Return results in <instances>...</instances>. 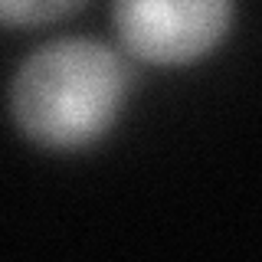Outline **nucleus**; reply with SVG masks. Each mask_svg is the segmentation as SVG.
Masks as SVG:
<instances>
[{"instance_id": "f257e3e1", "label": "nucleus", "mask_w": 262, "mask_h": 262, "mask_svg": "<svg viewBox=\"0 0 262 262\" xmlns=\"http://www.w3.org/2000/svg\"><path fill=\"white\" fill-rule=\"evenodd\" d=\"M131 82L128 59L102 39H49L13 72L10 118L27 141L46 151H82L112 131Z\"/></svg>"}, {"instance_id": "f03ea898", "label": "nucleus", "mask_w": 262, "mask_h": 262, "mask_svg": "<svg viewBox=\"0 0 262 262\" xmlns=\"http://www.w3.org/2000/svg\"><path fill=\"white\" fill-rule=\"evenodd\" d=\"M112 20L135 59L190 66L223 43L233 23V0H115Z\"/></svg>"}, {"instance_id": "7ed1b4c3", "label": "nucleus", "mask_w": 262, "mask_h": 262, "mask_svg": "<svg viewBox=\"0 0 262 262\" xmlns=\"http://www.w3.org/2000/svg\"><path fill=\"white\" fill-rule=\"evenodd\" d=\"M89 0H0V27H46L82 10Z\"/></svg>"}]
</instances>
